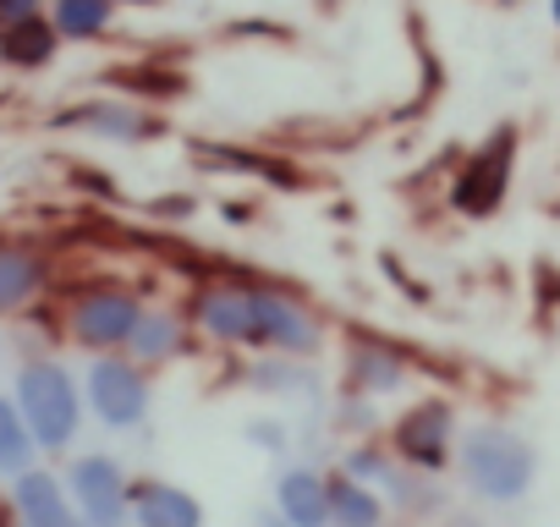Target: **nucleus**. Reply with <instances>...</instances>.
<instances>
[{
    "instance_id": "nucleus-6",
    "label": "nucleus",
    "mask_w": 560,
    "mask_h": 527,
    "mask_svg": "<svg viewBox=\"0 0 560 527\" xmlns=\"http://www.w3.org/2000/svg\"><path fill=\"white\" fill-rule=\"evenodd\" d=\"M247 352H280V358H319L325 325L308 303L280 292L269 281H253V347Z\"/></svg>"
},
{
    "instance_id": "nucleus-11",
    "label": "nucleus",
    "mask_w": 560,
    "mask_h": 527,
    "mask_svg": "<svg viewBox=\"0 0 560 527\" xmlns=\"http://www.w3.org/2000/svg\"><path fill=\"white\" fill-rule=\"evenodd\" d=\"M12 511L23 527H89L83 511L72 505L67 478H56L45 467H28L23 478H12Z\"/></svg>"
},
{
    "instance_id": "nucleus-16",
    "label": "nucleus",
    "mask_w": 560,
    "mask_h": 527,
    "mask_svg": "<svg viewBox=\"0 0 560 527\" xmlns=\"http://www.w3.org/2000/svg\"><path fill=\"white\" fill-rule=\"evenodd\" d=\"M61 34L56 23L39 12V17H23V23H7L0 28V67L7 72H45L56 56H61Z\"/></svg>"
},
{
    "instance_id": "nucleus-3",
    "label": "nucleus",
    "mask_w": 560,
    "mask_h": 527,
    "mask_svg": "<svg viewBox=\"0 0 560 527\" xmlns=\"http://www.w3.org/2000/svg\"><path fill=\"white\" fill-rule=\"evenodd\" d=\"M143 308H149V303H143L132 286H121V281H89V286H78V292L67 297V308H61V314H67V341L83 347V352H94V358L127 352V341H132Z\"/></svg>"
},
{
    "instance_id": "nucleus-9",
    "label": "nucleus",
    "mask_w": 560,
    "mask_h": 527,
    "mask_svg": "<svg viewBox=\"0 0 560 527\" xmlns=\"http://www.w3.org/2000/svg\"><path fill=\"white\" fill-rule=\"evenodd\" d=\"M187 325L214 347H253V281H203L187 297Z\"/></svg>"
},
{
    "instance_id": "nucleus-14",
    "label": "nucleus",
    "mask_w": 560,
    "mask_h": 527,
    "mask_svg": "<svg viewBox=\"0 0 560 527\" xmlns=\"http://www.w3.org/2000/svg\"><path fill=\"white\" fill-rule=\"evenodd\" d=\"M50 286V258L28 242H0V319L23 314Z\"/></svg>"
},
{
    "instance_id": "nucleus-2",
    "label": "nucleus",
    "mask_w": 560,
    "mask_h": 527,
    "mask_svg": "<svg viewBox=\"0 0 560 527\" xmlns=\"http://www.w3.org/2000/svg\"><path fill=\"white\" fill-rule=\"evenodd\" d=\"M18 407H23V418H28V429H34V440H39V450H67L72 440H78V429H83V385H78V374L61 363V358H28L23 368H18Z\"/></svg>"
},
{
    "instance_id": "nucleus-13",
    "label": "nucleus",
    "mask_w": 560,
    "mask_h": 527,
    "mask_svg": "<svg viewBox=\"0 0 560 527\" xmlns=\"http://www.w3.org/2000/svg\"><path fill=\"white\" fill-rule=\"evenodd\" d=\"M132 527H203V500L171 478H132Z\"/></svg>"
},
{
    "instance_id": "nucleus-20",
    "label": "nucleus",
    "mask_w": 560,
    "mask_h": 527,
    "mask_svg": "<svg viewBox=\"0 0 560 527\" xmlns=\"http://www.w3.org/2000/svg\"><path fill=\"white\" fill-rule=\"evenodd\" d=\"M34 461H39V440H34V429H28L18 396H0V472L23 478Z\"/></svg>"
},
{
    "instance_id": "nucleus-18",
    "label": "nucleus",
    "mask_w": 560,
    "mask_h": 527,
    "mask_svg": "<svg viewBox=\"0 0 560 527\" xmlns=\"http://www.w3.org/2000/svg\"><path fill=\"white\" fill-rule=\"evenodd\" d=\"M330 527H385V494L352 472H330Z\"/></svg>"
},
{
    "instance_id": "nucleus-23",
    "label": "nucleus",
    "mask_w": 560,
    "mask_h": 527,
    "mask_svg": "<svg viewBox=\"0 0 560 527\" xmlns=\"http://www.w3.org/2000/svg\"><path fill=\"white\" fill-rule=\"evenodd\" d=\"M242 434H247V445H253V450H269V456H287V445H292V440H287V429H280L275 418H253Z\"/></svg>"
},
{
    "instance_id": "nucleus-21",
    "label": "nucleus",
    "mask_w": 560,
    "mask_h": 527,
    "mask_svg": "<svg viewBox=\"0 0 560 527\" xmlns=\"http://www.w3.org/2000/svg\"><path fill=\"white\" fill-rule=\"evenodd\" d=\"M308 358H280V352H264L253 368H247V385L258 390V396H303V390H314V379H308V368H303Z\"/></svg>"
},
{
    "instance_id": "nucleus-8",
    "label": "nucleus",
    "mask_w": 560,
    "mask_h": 527,
    "mask_svg": "<svg viewBox=\"0 0 560 527\" xmlns=\"http://www.w3.org/2000/svg\"><path fill=\"white\" fill-rule=\"evenodd\" d=\"M67 489L89 527H132V478L116 456H105V450L78 456L67 467Z\"/></svg>"
},
{
    "instance_id": "nucleus-4",
    "label": "nucleus",
    "mask_w": 560,
    "mask_h": 527,
    "mask_svg": "<svg viewBox=\"0 0 560 527\" xmlns=\"http://www.w3.org/2000/svg\"><path fill=\"white\" fill-rule=\"evenodd\" d=\"M511 171H516V127L500 121V127L462 160V171L451 176V209L467 214V220H489V214L505 203V192H511Z\"/></svg>"
},
{
    "instance_id": "nucleus-1",
    "label": "nucleus",
    "mask_w": 560,
    "mask_h": 527,
    "mask_svg": "<svg viewBox=\"0 0 560 527\" xmlns=\"http://www.w3.org/2000/svg\"><path fill=\"white\" fill-rule=\"evenodd\" d=\"M456 467L472 500L483 505H522L538 483V445L505 423H472L456 445Z\"/></svg>"
},
{
    "instance_id": "nucleus-5",
    "label": "nucleus",
    "mask_w": 560,
    "mask_h": 527,
    "mask_svg": "<svg viewBox=\"0 0 560 527\" xmlns=\"http://www.w3.org/2000/svg\"><path fill=\"white\" fill-rule=\"evenodd\" d=\"M385 445H390L396 461L412 467V472H429V478L445 472V467L456 461V445H462L456 407H451L445 396H423V401H412V407L390 423Z\"/></svg>"
},
{
    "instance_id": "nucleus-7",
    "label": "nucleus",
    "mask_w": 560,
    "mask_h": 527,
    "mask_svg": "<svg viewBox=\"0 0 560 527\" xmlns=\"http://www.w3.org/2000/svg\"><path fill=\"white\" fill-rule=\"evenodd\" d=\"M83 401L89 412L105 423V429H138L154 407V385H149V368L132 363L127 352H105V358H89V374H83Z\"/></svg>"
},
{
    "instance_id": "nucleus-27",
    "label": "nucleus",
    "mask_w": 560,
    "mask_h": 527,
    "mask_svg": "<svg viewBox=\"0 0 560 527\" xmlns=\"http://www.w3.org/2000/svg\"><path fill=\"white\" fill-rule=\"evenodd\" d=\"M445 527H489V522H478V516H467V511H456V516H451Z\"/></svg>"
},
{
    "instance_id": "nucleus-22",
    "label": "nucleus",
    "mask_w": 560,
    "mask_h": 527,
    "mask_svg": "<svg viewBox=\"0 0 560 527\" xmlns=\"http://www.w3.org/2000/svg\"><path fill=\"white\" fill-rule=\"evenodd\" d=\"M396 450L390 445H380V440H358V445H347L341 450V472H352L358 483H374V489H385L390 478H396Z\"/></svg>"
},
{
    "instance_id": "nucleus-10",
    "label": "nucleus",
    "mask_w": 560,
    "mask_h": 527,
    "mask_svg": "<svg viewBox=\"0 0 560 527\" xmlns=\"http://www.w3.org/2000/svg\"><path fill=\"white\" fill-rule=\"evenodd\" d=\"M56 127L67 132H89V138H110V143H149L160 138V121L127 99H83L72 110H56Z\"/></svg>"
},
{
    "instance_id": "nucleus-28",
    "label": "nucleus",
    "mask_w": 560,
    "mask_h": 527,
    "mask_svg": "<svg viewBox=\"0 0 560 527\" xmlns=\"http://www.w3.org/2000/svg\"><path fill=\"white\" fill-rule=\"evenodd\" d=\"M549 17H555V28H560V0H549Z\"/></svg>"
},
{
    "instance_id": "nucleus-19",
    "label": "nucleus",
    "mask_w": 560,
    "mask_h": 527,
    "mask_svg": "<svg viewBox=\"0 0 560 527\" xmlns=\"http://www.w3.org/2000/svg\"><path fill=\"white\" fill-rule=\"evenodd\" d=\"M116 7H121V0H50L45 17L56 23V34H61L67 45H94V39L110 34Z\"/></svg>"
},
{
    "instance_id": "nucleus-15",
    "label": "nucleus",
    "mask_w": 560,
    "mask_h": 527,
    "mask_svg": "<svg viewBox=\"0 0 560 527\" xmlns=\"http://www.w3.org/2000/svg\"><path fill=\"white\" fill-rule=\"evenodd\" d=\"M407 358L396 352V347H385V341H374V336H358L352 341V352H347V390L352 396H369V401H380V396H390V390H401L407 385Z\"/></svg>"
},
{
    "instance_id": "nucleus-25",
    "label": "nucleus",
    "mask_w": 560,
    "mask_h": 527,
    "mask_svg": "<svg viewBox=\"0 0 560 527\" xmlns=\"http://www.w3.org/2000/svg\"><path fill=\"white\" fill-rule=\"evenodd\" d=\"M247 527H292V522H287V516H280V511H258V516H253Z\"/></svg>"
},
{
    "instance_id": "nucleus-17",
    "label": "nucleus",
    "mask_w": 560,
    "mask_h": 527,
    "mask_svg": "<svg viewBox=\"0 0 560 527\" xmlns=\"http://www.w3.org/2000/svg\"><path fill=\"white\" fill-rule=\"evenodd\" d=\"M182 352H187V314L182 308H143V319L127 341V358L143 368H160V363H176Z\"/></svg>"
},
{
    "instance_id": "nucleus-24",
    "label": "nucleus",
    "mask_w": 560,
    "mask_h": 527,
    "mask_svg": "<svg viewBox=\"0 0 560 527\" xmlns=\"http://www.w3.org/2000/svg\"><path fill=\"white\" fill-rule=\"evenodd\" d=\"M50 0H0V28L7 23H23V17H39Z\"/></svg>"
},
{
    "instance_id": "nucleus-12",
    "label": "nucleus",
    "mask_w": 560,
    "mask_h": 527,
    "mask_svg": "<svg viewBox=\"0 0 560 527\" xmlns=\"http://www.w3.org/2000/svg\"><path fill=\"white\" fill-rule=\"evenodd\" d=\"M275 511L292 527H330V472L308 461H287L275 472Z\"/></svg>"
},
{
    "instance_id": "nucleus-26",
    "label": "nucleus",
    "mask_w": 560,
    "mask_h": 527,
    "mask_svg": "<svg viewBox=\"0 0 560 527\" xmlns=\"http://www.w3.org/2000/svg\"><path fill=\"white\" fill-rule=\"evenodd\" d=\"M187 209H192L187 198H160V203H154V214H187Z\"/></svg>"
}]
</instances>
